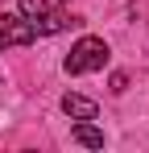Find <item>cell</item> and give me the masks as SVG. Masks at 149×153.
<instances>
[{
    "mask_svg": "<svg viewBox=\"0 0 149 153\" xmlns=\"http://www.w3.org/2000/svg\"><path fill=\"white\" fill-rule=\"evenodd\" d=\"M104 66H108V42L104 37H83L66 54V75H91V71H104Z\"/></svg>",
    "mask_w": 149,
    "mask_h": 153,
    "instance_id": "obj_1",
    "label": "cell"
},
{
    "mask_svg": "<svg viewBox=\"0 0 149 153\" xmlns=\"http://www.w3.org/2000/svg\"><path fill=\"white\" fill-rule=\"evenodd\" d=\"M21 17L37 29V33H62L66 25H79V21H71L66 13L54 8V0H21Z\"/></svg>",
    "mask_w": 149,
    "mask_h": 153,
    "instance_id": "obj_2",
    "label": "cell"
},
{
    "mask_svg": "<svg viewBox=\"0 0 149 153\" xmlns=\"http://www.w3.org/2000/svg\"><path fill=\"white\" fill-rule=\"evenodd\" d=\"M33 37H37V29L29 25L25 17L0 13V50H8V46H29Z\"/></svg>",
    "mask_w": 149,
    "mask_h": 153,
    "instance_id": "obj_3",
    "label": "cell"
},
{
    "mask_svg": "<svg viewBox=\"0 0 149 153\" xmlns=\"http://www.w3.org/2000/svg\"><path fill=\"white\" fill-rule=\"evenodd\" d=\"M62 112L71 116V120H95V103L91 100H83V95H62Z\"/></svg>",
    "mask_w": 149,
    "mask_h": 153,
    "instance_id": "obj_4",
    "label": "cell"
},
{
    "mask_svg": "<svg viewBox=\"0 0 149 153\" xmlns=\"http://www.w3.org/2000/svg\"><path fill=\"white\" fill-rule=\"evenodd\" d=\"M71 141L74 145H87V149H104V132H99L95 124H87V120H79V124L71 128Z\"/></svg>",
    "mask_w": 149,
    "mask_h": 153,
    "instance_id": "obj_5",
    "label": "cell"
}]
</instances>
